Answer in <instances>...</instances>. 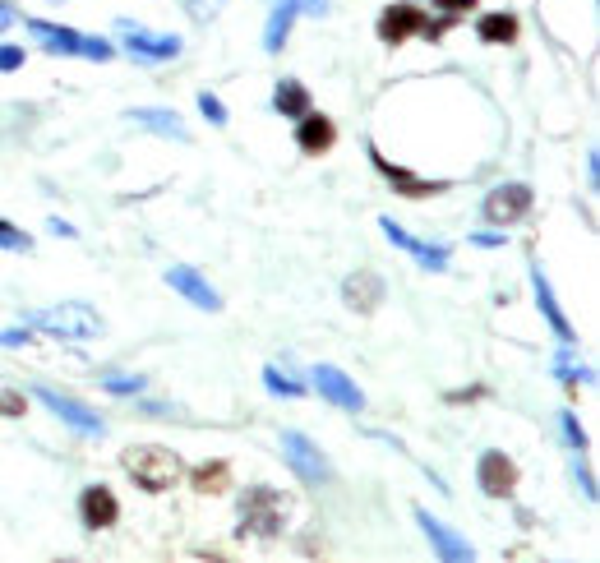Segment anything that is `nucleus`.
Here are the masks:
<instances>
[{"instance_id":"f704fd0d","label":"nucleus","mask_w":600,"mask_h":563,"mask_svg":"<svg viewBox=\"0 0 600 563\" xmlns=\"http://www.w3.org/2000/svg\"><path fill=\"white\" fill-rule=\"evenodd\" d=\"M28 342H33L28 328H10V333H0V347H28Z\"/></svg>"},{"instance_id":"f8f14e48","label":"nucleus","mask_w":600,"mask_h":563,"mask_svg":"<svg viewBox=\"0 0 600 563\" xmlns=\"http://www.w3.org/2000/svg\"><path fill=\"white\" fill-rule=\"evenodd\" d=\"M310 379H314V388H319V397H328L333 407H342V411H360V407H365V393H360V388L351 384L337 365H314Z\"/></svg>"},{"instance_id":"7c9ffc66","label":"nucleus","mask_w":600,"mask_h":563,"mask_svg":"<svg viewBox=\"0 0 600 563\" xmlns=\"http://www.w3.org/2000/svg\"><path fill=\"white\" fill-rule=\"evenodd\" d=\"M268 5H291L296 14H314V19L328 14V0H268Z\"/></svg>"},{"instance_id":"c85d7f7f","label":"nucleus","mask_w":600,"mask_h":563,"mask_svg":"<svg viewBox=\"0 0 600 563\" xmlns=\"http://www.w3.org/2000/svg\"><path fill=\"white\" fill-rule=\"evenodd\" d=\"M559 425H564V439H568V448H587V434H582V425H577V416L573 411H559Z\"/></svg>"},{"instance_id":"1a4fd4ad","label":"nucleus","mask_w":600,"mask_h":563,"mask_svg":"<svg viewBox=\"0 0 600 563\" xmlns=\"http://www.w3.org/2000/svg\"><path fill=\"white\" fill-rule=\"evenodd\" d=\"M167 287L176 291V296H185L190 305H199V310H208V314H217L222 310V296H217L213 287H208V277L199 273V268H190V264H176V268H167Z\"/></svg>"},{"instance_id":"473e14b6","label":"nucleus","mask_w":600,"mask_h":563,"mask_svg":"<svg viewBox=\"0 0 600 563\" xmlns=\"http://www.w3.org/2000/svg\"><path fill=\"white\" fill-rule=\"evenodd\" d=\"M28 397L24 393H0V416H24Z\"/></svg>"},{"instance_id":"bb28decb","label":"nucleus","mask_w":600,"mask_h":563,"mask_svg":"<svg viewBox=\"0 0 600 563\" xmlns=\"http://www.w3.org/2000/svg\"><path fill=\"white\" fill-rule=\"evenodd\" d=\"M0 250H10V254H28L33 250V236L19 227H10V222H0Z\"/></svg>"},{"instance_id":"6e6552de","label":"nucleus","mask_w":600,"mask_h":563,"mask_svg":"<svg viewBox=\"0 0 600 563\" xmlns=\"http://www.w3.org/2000/svg\"><path fill=\"white\" fill-rule=\"evenodd\" d=\"M476 480L490 499H508V494L517 490V462L508 453H499V448H490V453H480V462H476Z\"/></svg>"},{"instance_id":"ea45409f","label":"nucleus","mask_w":600,"mask_h":563,"mask_svg":"<svg viewBox=\"0 0 600 563\" xmlns=\"http://www.w3.org/2000/svg\"><path fill=\"white\" fill-rule=\"evenodd\" d=\"M47 227H51V231H56V236H74V227H70V222H60V217H51Z\"/></svg>"},{"instance_id":"b1692460","label":"nucleus","mask_w":600,"mask_h":563,"mask_svg":"<svg viewBox=\"0 0 600 563\" xmlns=\"http://www.w3.org/2000/svg\"><path fill=\"white\" fill-rule=\"evenodd\" d=\"M476 37H480V42H490V47H494V42H513V37H517V19H513V14H485V19L476 24Z\"/></svg>"},{"instance_id":"ddd939ff","label":"nucleus","mask_w":600,"mask_h":563,"mask_svg":"<svg viewBox=\"0 0 600 563\" xmlns=\"http://www.w3.org/2000/svg\"><path fill=\"white\" fill-rule=\"evenodd\" d=\"M370 162L379 167V176H384L397 194H407V199H430V194H444L448 190V180H416L407 167H393V162H388L379 148H370Z\"/></svg>"},{"instance_id":"58836bf2","label":"nucleus","mask_w":600,"mask_h":563,"mask_svg":"<svg viewBox=\"0 0 600 563\" xmlns=\"http://www.w3.org/2000/svg\"><path fill=\"white\" fill-rule=\"evenodd\" d=\"M485 397V388H462V393H453L448 402H480Z\"/></svg>"},{"instance_id":"4468645a","label":"nucleus","mask_w":600,"mask_h":563,"mask_svg":"<svg viewBox=\"0 0 600 563\" xmlns=\"http://www.w3.org/2000/svg\"><path fill=\"white\" fill-rule=\"evenodd\" d=\"M24 28L33 33V42L51 56H84V33H74L65 24H47V19H24Z\"/></svg>"},{"instance_id":"cd10ccee","label":"nucleus","mask_w":600,"mask_h":563,"mask_svg":"<svg viewBox=\"0 0 600 563\" xmlns=\"http://www.w3.org/2000/svg\"><path fill=\"white\" fill-rule=\"evenodd\" d=\"M199 111H204V120H208V125H217V130L227 125V107H222V97L208 93V88L199 93Z\"/></svg>"},{"instance_id":"7ed1b4c3","label":"nucleus","mask_w":600,"mask_h":563,"mask_svg":"<svg viewBox=\"0 0 600 563\" xmlns=\"http://www.w3.org/2000/svg\"><path fill=\"white\" fill-rule=\"evenodd\" d=\"M24 324L42 328V333L56 337H74V342H88V337H102V314L79 305V300H65V305H47V310H33Z\"/></svg>"},{"instance_id":"9d476101","label":"nucleus","mask_w":600,"mask_h":563,"mask_svg":"<svg viewBox=\"0 0 600 563\" xmlns=\"http://www.w3.org/2000/svg\"><path fill=\"white\" fill-rule=\"evenodd\" d=\"M531 213V185H522V180H508V185H499V190L485 194V217L490 222H517V217Z\"/></svg>"},{"instance_id":"f257e3e1","label":"nucleus","mask_w":600,"mask_h":563,"mask_svg":"<svg viewBox=\"0 0 600 563\" xmlns=\"http://www.w3.org/2000/svg\"><path fill=\"white\" fill-rule=\"evenodd\" d=\"M291 508H296V499H291L287 490H273V485H250L245 499H240V536L277 540V536H282V527H287Z\"/></svg>"},{"instance_id":"39448f33","label":"nucleus","mask_w":600,"mask_h":563,"mask_svg":"<svg viewBox=\"0 0 600 563\" xmlns=\"http://www.w3.org/2000/svg\"><path fill=\"white\" fill-rule=\"evenodd\" d=\"M116 33H120V47L130 51L134 60H144V65H157V60L180 56V37H153L148 28L130 24V19H120Z\"/></svg>"},{"instance_id":"6ab92c4d","label":"nucleus","mask_w":600,"mask_h":563,"mask_svg":"<svg viewBox=\"0 0 600 563\" xmlns=\"http://www.w3.org/2000/svg\"><path fill=\"white\" fill-rule=\"evenodd\" d=\"M531 287H536V305H540V314H545V324H550L554 333L564 337V342H577L573 324H568V314L559 310V300H554V287H550V277L540 273V268H531Z\"/></svg>"},{"instance_id":"f03ea898","label":"nucleus","mask_w":600,"mask_h":563,"mask_svg":"<svg viewBox=\"0 0 600 563\" xmlns=\"http://www.w3.org/2000/svg\"><path fill=\"white\" fill-rule=\"evenodd\" d=\"M120 467H125V476H130L139 490H148V494H167L171 485L185 476V462H180L171 448H162V444L125 448V453H120Z\"/></svg>"},{"instance_id":"423d86ee","label":"nucleus","mask_w":600,"mask_h":563,"mask_svg":"<svg viewBox=\"0 0 600 563\" xmlns=\"http://www.w3.org/2000/svg\"><path fill=\"white\" fill-rule=\"evenodd\" d=\"M282 453H287L291 471H296L300 480H328L333 471H328V457L319 453V444H310L300 430H282Z\"/></svg>"},{"instance_id":"c756f323","label":"nucleus","mask_w":600,"mask_h":563,"mask_svg":"<svg viewBox=\"0 0 600 563\" xmlns=\"http://www.w3.org/2000/svg\"><path fill=\"white\" fill-rule=\"evenodd\" d=\"M227 5H231V0H190V14L199 19V24H208V19H217Z\"/></svg>"},{"instance_id":"aec40b11","label":"nucleus","mask_w":600,"mask_h":563,"mask_svg":"<svg viewBox=\"0 0 600 563\" xmlns=\"http://www.w3.org/2000/svg\"><path fill=\"white\" fill-rule=\"evenodd\" d=\"M125 120H134V125H144V130L162 134V139H176V144H185V139H190V130H185V120H180L176 111L139 107V111H125Z\"/></svg>"},{"instance_id":"f3484780","label":"nucleus","mask_w":600,"mask_h":563,"mask_svg":"<svg viewBox=\"0 0 600 563\" xmlns=\"http://www.w3.org/2000/svg\"><path fill=\"white\" fill-rule=\"evenodd\" d=\"M79 513H84L88 531H107V527H116L120 504H116V494H111L107 485H88V490L79 494Z\"/></svg>"},{"instance_id":"a211bd4d","label":"nucleus","mask_w":600,"mask_h":563,"mask_svg":"<svg viewBox=\"0 0 600 563\" xmlns=\"http://www.w3.org/2000/svg\"><path fill=\"white\" fill-rule=\"evenodd\" d=\"M296 144H300V153H310V157L328 153V148L337 144V125L328 116H314V111H305V116H300V125H296Z\"/></svg>"},{"instance_id":"5701e85b","label":"nucleus","mask_w":600,"mask_h":563,"mask_svg":"<svg viewBox=\"0 0 600 563\" xmlns=\"http://www.w3.org/2000/svg\"><path fill=\"white\" fill-rule=\"evenodd\" d=\"M291 19H296V10L291 5H273V14H268V28H264V51H282V42H287L291 33Z\"/></svg>"},{"instance_id":"dca6fc26","label":"nucleus","mask_w":600,"mask_h":563,"mask_svg":"<svg viewBox=\"0 0 600 563\" xmlns=\"http://www.w3.org/2000/svg\"><path fill=\"white\" fill-rule=\"evenodd\" d=\"M384 296H388V287L379 273H351L347 282H342V300H347V310H356V314H374L384 305Z\"/></svg>"},{"instance_id":"e433bc0d","label":"nucleus","mask_w":600,"mask_h":563,"mask_svg":"<svg viewBox=\"0 0 600 563\" xmlns=\"http://www.w3.org/2000/svg\"><path fill=\"white\" fill-rule=\"evenodd\" d=\"M471 245H485V250H499V245H504V236H494V231H476V236H471Z\"/></svg>"},{"instance_id":"a878e982","label":"nucleus","mask_w":600,"mask_h":563,"mask_svg":"<svg viewBox=\"0 0 600 563\" xmlns=\"http://www.w3.org/2000/svg\"><path fill=\"white\" fill-rule=\"evenodd\" d=\"M102 388H107V393H120V397H134V393H144L148 388V379L144 374H107Z\"/></svg>"},{"instance_id":"2f4dec72","label":"nucleus","mask_w":600,"mask_h":563,"mask_svg":"<svg viewBox=\"0 0 600 563\" xmlns=\"http://www.w3.org/2000/svg\"><path fill=\"white\" fill-rule=\"evenodd\" d=\"M19 65H24V47H10V42H5V47H0V74H14Z\"/></svg>"},{"instance_id":"2eb2a0df","label":"nucleus","mask_w":600,"mask_h":563,"mask_svg":"<svg viewBox=\"0 0 600 563\" xmlns=\"http://www.w3.org/2000/svg\"><path fill=\"white\" fill-rule=\"evenodd\" d=\"M420 28H425V10H420V5H407V0H402V5H388V10L379 14V37H384L388 47H402V42H407L411 33H420Z\"/></svg>"},{"instance_id":"0eeeda50","label":"nucleus","mask_w":600,"mask_h":563,"mask_svg":"<svg viewBox=\"0 0 600 563\" xmlns=\"http://www.w3.org/2000/svg\"><path fill=\"white\" fill-rule=\"evenodd\" d=\"M416 527L425 531V540L434 545L439 559H448V563H471V559H476V550H471L467 540L457 536L453 527H444L439 517H430V508H416Z\"/></svg>"},{"instance_id":"c9c22d12","label":"nucleus","mask_w":600,"mask_h":563,"mask_svg":"<svg viewBox=\"0 0 600 563\" xmlns=\"http://www.w3.org/2000/svg\"><path fill=\"white\" fill-rule=\"evenodd\" d=\"M434 5H439L444 14H457V19H462V14H467L471 5H476V0H434Z\"/></svg>"},{"instance_id":"9b49d317","label":"nucleus","mask_w":600,"mask_h":563,"mask_svg":"<svg viewBox=\"0 0 600 563\" xmlns=\"http://www.w3.org/2000/svg\"><path fill=\"white\" fill-rule=\"evenodd\" d=\"M379 231H384V236L393 240L397 250H407L420 268H430V273H444V268H448V245H425V240H416L411 231L397 227L393 217H384V222H379Z\"/></svg>"},{"instance_id":"412c9836","label":"nucleus","mask_w":600,"mask_h":563,"mask_svg":"<svg viewBox=\"0 0 600 563\" xmlns=\"http://www.w3.org/2000/svg\"><path fill=\"white\" fill-rule=\"evenodd\" d=\"M273 111L277 116H305L310 111V88L300 84V79H282L273 88Z\"/></svg>"},{"instance_id":"4c0bfd02","label":"nucleus","mask_w":600,"mask_h":563,"mask_svg":"<svg viewBox=\"0 0 600 563\" xmlns=\"http://www.w3.org/2000/svg\"><path fill=\"white\" fill-rule=\"evenodd\" d=\"M587 185L591 190H600V157L596 153H587Z\"/></svg>"},{"instance_id":"72a5a7b5","label":"nucleus","mask_w":600,"mask_h":563,"mask_svg":"<svg viewBox=\"0 0 600 563\" xmlns=\"http://www.w3.org/2000/svg\"><path fill=\"white\" fill-rule=\"evenodd\" d=\"M573 476H577V485H582V494H587V504H596V480H591V471L582 467V462H577Z\"/></svg>"},{"instance_id":"a19ab883","label":"nucleus","mask_w":600,"mask_h":563,"mask_svg":"<svg viewBox=\"0 0 600 563\" xmlns=\"http://www.w3.org/2000/svg\"><path fill=\"white\" fill-rule=\"evenodd\" d=\"M14 24V10H10V5H5V0H0V33H5V28H10Z\"/></svg>"},{"instance_id":"4be33fe9","label":"nucleus","mask_w":600,"mask_h":563,"mask_svg":"<svg viewBox=\"0 0 600 563\" xmlns=\"http://www.w3.org/2000/svg\"><path fill=\"white\" fill-rule=\"evenodd\" d=\"M190 485L199 494H222L231 485V462H222V457H213V462H199V467L190 471Z\"/></svg>"},{"instance_id":"20e7f679","label":"nucleus","mask_w":600,"mask_h":563,"mask_svg":"<svg viewBox=\"0 0 600 563\" xmlns=\"http://www.w3.org/2000/svg\"><path fill=\"white\" fill-rule=\"evenodd\" d=\"M33 397L42 402V407L51 411V416H60L65 425H70L74 434H88V439H102V416H97L93 407H84V402H74V397H65V393H51V388H33Z\"/></svg>"},{"instance_id":"393cba45","label":"nucleus","mask_w":600,"mask_h":563,"mask_svg":"<svg viewBox=\"0 0 600 563\" xmlns=\"http://www.w3.org/2000/svg\"><path fill=\"white\" fill-rule=\"evenodd\" d=\"M264 388H268V393H273V397H305V384H296L291 374L273 370V365H268V370H264Z\"/></svg>"}]
</instances>
